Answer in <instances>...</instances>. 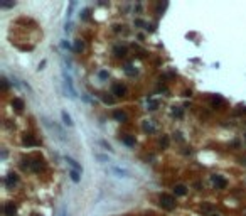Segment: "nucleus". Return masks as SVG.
Instances as JSON below:
<instances>
[{"instance_id": "f257e3e1", "label": "nucleus", "mask_w": 246, "mask_h": 216, "mask_svg": "<svg viewBox=\"0 0 246 216\" xmlns=\"http://www.w3.org/2000/svg\"><path fill=\"white\" fill-rule=\"evenodd\" d=\"M159 204L162 208H165V210H174V208H175V199H174V196H170V194H162V196L159 197Z\"/></svg>"}, {"instance_id": "f03ea898", "label": "nucleus", "mask_w": 246, "mask_h": 216, "mask_svg": "<svg viewBox=\"0 0 246 216\" xmlns=\"http://www.w3.org/2000/svg\"><path fill=\"white\" fill-rule=\"evenodd\" d=\"M211 181H212V184L216 186V189H224L228 186V181L223 177V176H219V174L211 176Z\"/></svg>"}, {"instance_id": "7ed1b4c3", "label": "nucleus", "mask_w": 246, "mask_h": 216, "mask_svg": "<svg viewBox=\"0 0 246 216\" xmlns=\"http://www.w3.org/2000/svg\"><path fill=\"white\" fill-rule=\"evenodd\" d=\"M15 211H17V208H15L14 203H7L5 206H3V213H5V216H15Z\"/></svg>"}, {"instance_id": "20e7f679", "label": "nucleus", "mask_w": 246, "mask_h": 216, "mask_svg": "<svg viewBox=\"0 0 246 216\" xmlns=\"http://www.w3.org/2000/svg\"><path fill=\"white\" fill-rule=\"evenodd\" d=\"M127 93V88L123 85H113V95L115 96H123Z\"/></svg>"}, {"instance_id": "39448f33", "label": "nucleus", "mask_w": 246, "mask_h": 216, "mask_svg": "<svg viewBox=\"0 0 246 216\" xmlns=\"http://www.w3.org/2000/svg\"><path fill=\"white\" fill-rule=\"evenodd\" d=\"M174 193H175V196H185L187 194V188L184 184H177V186H174Z\"/></svg>"}, {"instance_id": "423d86ee", "label": "nucleus", "mask_w": 246, "mask_h": 216, "mask_svg": "<svg viewBox=\"0 0 246 216\" xmlns=\"http://www.w3.org/2000/svg\"><path fill=\"white\" fill-rule=\"evenodd\" d=\"M17 181H19L17 174H9V176H7V179H5V182H7V186H9V188H12V186L15 184Z\"/></svg>"}, {"instance_id": "0eeeda50", "label": "nucleus", "mask_w": 246, "mask_h": 216, "mask_svg": "<svg viewBox=\"0 0 246 216\" xmlns=\"http://www.w3.org/2000/svg\"><path fill=\"white\" fill-rule=\"evenodd\" d=\"M143 130H145V132H150V134H152V132H155L154 122H152V120H145V122H143Z\"/></svg>"}, {"instance_id": "6e6552de", "label": "nucleus", "mask_w": 246, "mask_h": 216, "mask_svg": "<svg viewBox=\"0 0 246 216\" xmlns=\"http://www.w3.org/2000/svg\"><path fill=\"white\" fill-rule=\"evenodd\" d=\"M64 78H66V86L67 88H69V93H71V96H76V91H74V86H73V81H71V78L69 76H66V74H64Z\"/></svg>"}, {"instance_id": "1a4fd4ad", "label": "nucleus", "mask_w": 246, "mask_h": 216, "mask_svg": "<svg viewBox=\"0 0 246 216\" xmlns=\"http://www.w3.org/2000/svg\"><path fill=\"white\" fill-rule=\"evenodd\" d=\"M12 106L15 108L17 111H20V110H22V108H24V100H20V98H15V100H14V102H12Z\"/></svg>"}, {"instance_id": "9d476101", "label": "nucleus", "mask_w": 246, "mask_h": 216, "mask_svg": "<svg viewBox=\"0 0 246 216\" xmlns=\"http://www.w3.org/2000/svg\"><path fill=\"white\" fill-rule=\"evenodd\" d=\"M113 117H115L118 122H127V120H128L127 113H123V111H115V113H113Z\"/></svg>"}, {"instance_id": "9b49d317", "label": "nucleus", "mask_w": 246, "mask_h": 216, "mask_svg": "<svg viewBox=\"0 0 246 216\" xmlns=\"http://www.w3.org/2000/svg\"><path fill=\"white\" fill-rule=\"evenodd\" d=\"M113 51H115V54L118 57H123L125 54H127V49L123 48V46H115V49H113Z\"/></svg>"}, {"instance_id": "f8f14e48", "label": "nucleus", "mask_w": 246, "mask_h": 216, "mask_svg": "<svg viewBox=\"0 0 246 216\" xmlns=\"http://www.w3.org/2000/svg\"><path fill=\"white\" fill-rule=\"evenodd\" d=\"M24 143H26V145H37V140L34 139V137H30V135H26L24 137Z\"/></svg>"}, {"instance_id": "ddd939ff", "label": "nucleus", "mask_w": 246, "mask_h": 216, "mask_svg": "<svg viewBox=\"0 0 246 216\" xmlns=\"http://www.w3.org/2000/svg\"><path fill=\"white\" fill-rule=\"evenodd\" d=\"M84 49V44H83V41H81V39H78L76 42H74V51L76 52H81Z\"/></svg>"}, {"instance_id": "4468645a", "label": "nucleus", "mask_w": 246, "mask_h": 216, "mask_svg": "<svg viewBox=\"0 0 246 216\" xmlns=\"http://www.w3.org/2000/svg\"><path fill=\"white\" fill-rule=\"evenodd\" d=\"M147 106H148V110H157V106H159V102L150 98V100L147 102Z\"/></svg>"}, {"instance_id": "2eb2a0df", "label": "nucleus", "mask_w": 246, "mask_h": 216, "mask_svg": "<svg viewBox=\"0 0 246 216\" xmlns=\"http://www.w3.org/2000/svg\"><path fill=\"white\" fill-rule=\"evenodd\" d=\"M125 73H127L128 76H133V74L137 73V69H133V66H130V64H127V66H125Z\"/></svg>"}, {"instance_id": "dca6fc26", "label": "nucleus", "mask_w": 246, "mask_h": 216, "mask_svg": "<svg viewBox=\"0 0 246 216\" xmlns=\"http://www.w3.org/2000/svg\"><path fill=\"white\" fill-rule=\"evenodd\" d=\"M123 143H127V145H133L135 139H133V137H130V135H125L123 137Z\"/></svg>"}, {"instance_id": "f3484780", "label": "nucleus", "mask_w": 246, "mask_h": 216, "mask_svg": "<svg viewBox=\"0 0 246 216\" xmlns=\"http://www.w3.org/2000/svg\"><path fill=\"white\" fill-rule=\"evenodd\" d=\"M67 162H69V165H73V167L76 169L78 172H81V167H79V165H78V162H76V160H73V159H71V157H67Z\"/></svg>"}, {"instance_id": "a211bd4d", "label": "nucleus", "mask_w": 246, "mask_h": 216, "mask_svg": "<svg viewBox=\"0 0 246 216\" xmlns=\"http://www.w3.org/2000/svg\"><path fill=\"white\" fill-rule=\"evenodd\" d=\"M69 176H71V179H73L74 182L79 181V172H78V171H71V172H69Z\"/></svg>"}, {"instance_id": "6ab92c4d", "label": "nucleus", "mask_w": 246, "mask_h": 216, "mask_svg": "<svg viewBox=\"0 0 246 216\" xmlns=\"http://www.w3.org/2000/svg\"><path fill=\"white\" fill-rule=\"evenodd\" d=\"M63 120H64V123H66V125H73V122H71V117L66 113V111H63Z\"/></svg>"}, {"instance_id": "aec40b11", "label": "nucleus", "mask_w": 246, "mask_h": 216, "mask_svg": "<svg viewBox=\"0 0 246 216\" xmlns=\"http://www.w3.org/2000/svg\"><path fill=\"white\" fill-rule=\"evenodd\" d=\"M172 113L175 115V117H182V110H180V108H174Z\"/></svg>"}, {"instance_id": "412c9836", "label": "nucleus", "mask_w": 246, "mask_h": 216, "mask_svg": "<svg viewBox=\"0 0 246 216\" xmlns=\"http://www.w3.org/2000/svg\"><path fill=\"white\" fill-rule=\"evenodd\" d=\"M7 88H9V83H7V80H5V78H3V80H2V89H3V91H5Z\"/></svg>"}, {"instance_id": "4be33fe9", "label": "nucleus", "mask_w": 246, "mask_h": 216, "mask_svg": "<svg viewBox=\"0 0 246 216\" xmlns=\"http://www.w3.org/2000/svg\"><path fill=\"white\" fill-rule=\"evenodd\" d=\"M2 7H14V2H2Z\"/></svg>"}, {"instance_id": "5701e85b", "label": "nucleus", "mask_w": 246, "mask_h": 216, "mask_svg": "<svg viewBox=\"0 0 246 216\" xmlns=\"http://www.w3.org/2000/svg\"><path fill=\"white\" fill-rule=\"evenodd\" d=\"M240 164H243V165H246V156H243V157H240Z\"/></svg>"}, {"instance_id": "b1692460", "label": "nucleus", "mask_w": 246, "mask_h": 216, "mask_svg": "<svg viewBox=\"0 0 246 216\" xmlns=\"http://www.w3.org/2000/svg\"><path fill=\"white\" fill-rule=\"evenodd\" d=\"M160 143H162L163 147H167V145H169V140H167V137H165V139H163V140H162V142H160Z\"/></svg>"}, {"instance_id": "393cba45", "label": "nucleus", "mask_w": 246, "mask_h": 216, "mask_svg": "<svg viewBox=\"0 0 246 216\" xmlns=\"http://www.w3.org/2000/svg\"><path fill=\"white\" fill-rule=\"evenodd\" d=\"M99 76H101V78H103V80H105V78H106V76H108V73H106V71H101V73H99Z\"/></svg>"}, {"instance_id": "a878e982", "label": "nucleus", "mask_w": 246, "mask_h": 216, "mask_svg": "<svg viewBox=\"0 0 246 216\" xmlns=\"http://www.w3.org/2000/svg\"><path fill=\"white\" fill-rule=\"evenodd\" d=\"M244 140H246V135H244Z\"/></svg>"}, {"instance_id": "bb28decb", "label": "nucleus", "mask_w": 246, "mask_h": 216, "mask_svg": "<svg viewBox=\"0 0 246 216\" xmlns=\"http://www.w3.org/2000/svg\"><path fill=\"white\" fill-rule=\"evenodd\" d=\"M214 216H217V214H214Z\"/></svg>"}]
</instances>
